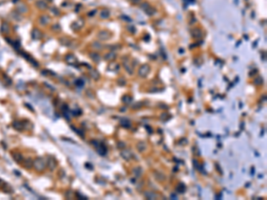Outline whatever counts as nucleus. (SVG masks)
<instances>
[{"label": "nucleus", "instance_id": "5", "mask_svg": "<svg viewBox=\"0 0 267 200\" xmlns=\"http://www.w3.org/2000/svg\"><path fill=\"white\" fill-rule=\"evenodd\" d=\"M41 32L39 31V29H33V31H32V37L34 38V39H39V38L41 37Z\"/></svg>", "mask_w": 267, "mask_h": 200}, {"label": "nucleus", "instance_id": "1", "mask_svg": "<svg viewBox=\"0 0 267 200\" xmlns=\"http://www.w3.org/2000/svg\"><path fill=\"white\" fill-rule=\"evenodd\" d=\"M141 9L143 10L148 15H153L156 13V10L153 8V7H151L150 5V4L147 3V2H143L141 5Z\"/></svg>", "mask_w": 267, "mask_h": 200}, {"label": "nucleus", "instance_id": "11", "mask_svg": "<svg viewBox=\"0 0 267 200\" xmlns=\"http://www.w3.org/2000/svg\"><path fill=\"white\" fill-rule=\"evenodd\" d=\"M108 68L110 70H117L119 68V65L117 63H111V64L109 65Z\"/></svg>", "mask_w": 267, "mask_h": 200}, {"label": "nucleus", "instance_id": "17", "mask_svg": "<svg viewBox=\"0 0 267 200\" xmlns=\"http://www.w3.org/2000/svg\"><path fill=\"white\" fill-rule=\"evenodd\" d=\"M130 1L133 3V4H139L142 0H130Z\"/></svg>", "mask_w": 267, "mask_h": 200}, {"label": "nucleus", "instance_id": "13", "mask_svg": "<svg viewBox=\"0 0 267 200\" xmlns=\"http://www.w3.org/2000/svg\"><path fill=\"white\" fill-rule=\"evenodd\" d=\"M8 29H9V27H8V25H7L6 23H3L2 24L1 30H2L3 33H7V32H8V30H9Z\"/></svg>", "mask_w": 267, "mask_h": 200}, {"label": "nucleus", "instance_id": "16", "mask_svg": "<svg viewBox=\"0 0 267 200\" xmlns=\"http://www.w3.org/2000/svg\"><path fill=\"white\" fill-rule=\"evenodd\" d=\"M91 76H92L93 78H95V79H97L99 78V74L95 70H92V72H91Z\"/></svg>", "mask_w": 267, "mask_h": 200}, {"label": "nucleus", "instance_id": "12", "mask_svg": "<svg viewBox=\"0 0 267 200\" xmlns=\"http://www.w3.org/2000/svg\"><path fill=\"white\" fill-rule=\"evenodd\" d=\"M90 56H91V58H92L95 61H98V60H100V56H99V54H97V53H95V52L91 53Z\"/></svg>", "mask_w": 267, "mask_h": 200}, {"label": "nucleus", "instance_id": "18", "mask_svg": "<svg viewBox=\"0 0 267 200\" xmlns=\"http://www.w3.org/2000/svg\"><path fill=\"white\" fill-rule=\"evenodd\" d=\"M49 1H52V0H49Z\"/></svg>", "mask_w": 267, "mask_h": 200}, {"label": "nucleus", "instance_id": "10", "mask_svg": "<svg viewBox=\"0 0 267 200\" xmlns=\"http://www.w3.org/2000/svg\"><path fill=\"white\" fill-rule=\"evenodd\" d=\"M192 35H193L194 37L199 38V37H201L202 33H201V31H200V30L199 29H194L192 30Z\"/></svg>", "mask_w": 267, "mask_h": 200}, {"label": "nucleus", "instance_id": "4", "mask_svg": "<svg viewBox=\"0 0 267 200\" xmlns=\"http://www.w3.org/2000/svg\"><path fill=\"white\" fill-rule=\"evenodd\" d=\"M17 10L20 12V13H24L28 11V8L24 4H20L17 6Z\"/></svg>", "mask_w": 267, "mask_h": 200}, {"label": "nucleus", "instance_id": "9", "mask_svg": "<svg viewBox=\"0 0 267 200\" xmlns=\"http://www.w3.org/2000/svg\"><path fill=\"white\" fill-rule=\"evenodd\" d=\"M109 16H110V13H109L108 10L103 9V10H102V11L100 12V17H101L102 19L109 18Z\"/></svg>", "mask_w": 267, "mask_h": 200}, {"label": "nucleus", "instance_id": "14", "mask_svg": "<svg viewBox=\"0 0 267 200\" xmlns=\"http://www.w3.org/2000/svg\"><path fill=\"white\" fill-rule=\"evenodd\" d=\"M120 124H121V126H126V127L130 126V123L128 122V120H122V121L120 122Z\"/></svg>", "mask_w": 267, "mask_h": 200}, {"label": "nucleus", "instance_id": "3", "mask_svg": "<svg viewBox=\"0 0 267 200\" xmlns=\"http://www.w3.org/2000/svg\"><path fill=\"white\" fill-rule=\"evenodd\" d=\"M49 21H50V18L47 16V15H43V16H41L39 18V22H40V24H42V25L48 24Z\"/></svg>", "mask_w": 267, "mask_h": 200}, {"label": "nucleus", "instance_id": "15", "mask_svg": "<svg viewBox=\"0 0 267 200\" xmlns=\"http://www.w3.org/2000/svg\"><path fill=\"white\" fill-rule=\"evenodd\" d=\"M114 56H115V54H114L113 52H110V53H108V54H106L105 59L106 60H111V59H113Z\"/></svg>", "mask_w": 267, "mask_h": 200}, {"label": "nucleus", "instance_id": "6", "mask_svg": "<svg viewBox=\"0 0 267 200\" xmlns=\"http://www.w3.org/2000/svg\"><path fill=\"white\" fill-rule=\"evenodd\" d=\"M36 5H37V6L39 7V9H45L47 8V3H45V1H43V0H39V1H37V3H36Z\"/></svg>", "mask_w": 267, "mask_h": 200}, {"label": "nucleus", "instance_id": "8", "mask_svg": "<svg viewBox=\"0 0 267 200\" xmlns=\"http://www.w3.org/2000/svg\"><path fill=\"white\" fill-rule=\"evenodd\" d=\"M65 60H66L67 62L70 63V64H74L76 61H77V60H76V58L73 55H67Z\"/></svg>", "mask_w": 267, "mask_h": 200}, {"label": "nucleus", "instance_id": "7", "mask_svg": "<svg viewBox=\"0 0 267 200\" xmlns=\"http://www.w3.org/2000/svg\"><path fill=\"white\" fill-rule=\"evenodd\" d=\"M98 37L102 40H106L107 38H109V33L107 31H101L98 34Z\"/></svg>", "mask_w": 267, "mask_h": 200}, {"label": "nucleus", "instance_id": "2", "mask_svg": "<svg viewBox=\"0 0 267 200\" xmlns=\"http://www.w3.org/2000/svg\"><path fill=\"white\" fill-rule=\"evenodd\" d=\"M149 71H150V67H149V65L145 64V65H142L139 68L138 74H139L140 76H142V78H144V76H146L148 75Z\"/></svg>", "mask_w": 267, "mask_h": 200}]
</instances>
